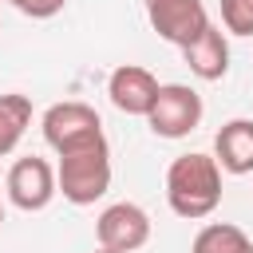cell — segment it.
Listing matches in <instances>:
<instances>
[{
  "label": "cell",
  "mask_w": 253,
  "mask_h": 253,
  "mask_svg": "<svg viewBox=\"0 0 253 253\" xmlns=\"http://www.w3.org/2000/svg\"><path fill=\"white\" fill-rule=\"evenodd\" d=\"M221 24L233 36H253V0H221Z\"/></svg>",
  "instance_id": "4fadbf2b"
},
{
  "label": "cell",
  "mask_w": 253,
  "mask_h": 253,
  "mask_svg": "<svg viewBox=\"0 0 253 253\" xmlns=\"http://www.w3.org/2000/svg\"><path fill=\"white\" fill-rule=\"evenodd\" d=\"M12 8H20L24 16H32V20H51L55 12H63V4L67 0H8Z\"/></svg>",
  "instance_id": "5bb4252c"
},
{
  "label": "cell",
  "mask_w": 253,
  "mask_h": 253,
  "mask_svg": "<svg viewBox=\"0 0 253 253\" xmlns=\"http://www.w3.org/2000/svg\"><path fill=\"white\" fill-rule=\"evenodd\" d=\"M158 87H162V83H158L146 67H138V63H123V67H115L111 79H107L111 103H115L123 115H142V119H146V111H150Z\"/></svg>",
  "instance_id": "ba28073f"
},
{
  "label": "cell",
  "mask_w": 253,
  "mask_h": 253,
  "mask_svg": "<svg viewBox=\"0 0 253 253\" xmlns=\"http://www.w3.org/2000/svg\"><path fill=\"white\" fill-rule=\"evenodd\" d=\"M95 237H99V245H107V249L134 253V249H142V245L150 241V217H146V210L134 206V202H115V206H107V210L99 213Z\"/></svg>",
  "instance_id": "52a82bcc"
},
{
  "label": "cell",
  "mask_w": 253,
  "mask_h": 253,
  "mask_svg": "<svg viewBox=\"0 0 253 253\" xmlns=\"http://www.w3.org/2000/svg\"><path fill=\"white\" fill-rule=\"evenodd\" d=\"M190 253H253V241L229 221H210L198 229Z\"/></svg>",
  "instance_id": "7c38bea8"
},
{
  "label": "cell",
  "mask_w": 253,
  "mask_h": 253,
  "mask_svg": "<svg viewBox=\"0 0 253 253\" xmlns=\"http://www.w3.org/2000/svg\"><path fill=\"white\" fill-rule=\"evenodd\" d=\"M40 126H43V138L55 154H67V150H79V146H91V142L103 138V123H99L95 107L75 103V99L47 107Z\"/></svg>",
  "instance_id": "3957f363"
},
{
  "label": "cell",
  "mask_w": 253,
  "mask_h": 253,
  "mask_svg": "<svg viewBox=\"0 0 253 253\" xmlns=\"http://www.w3.org/2000/svg\"><path fill=\"white\" fill-rule=\"evenodd\" d=\"M142 4H146L150 28L174 47H186L210 24V12L202 0H142Z\"/></svg>",
  "instance_id": "8992f818"
},
{
  "label": "cell",
  "mask_w": 253,
  "mask_h": 253,
  "mask_svg": "<svg viewBox=\"0 0 253 253\" xmlns=\"http://www.w3.org/2000/svg\"><path fill=\"white\" fill-rule=\"evenodd\" d=\"M202 95L186 83H162L150 111H146V123L158 138H186L198 123H202Z\"/></svg>",
  "instance_id": "277c9868"
},
{
  "label": "cell",
  "mask_w": 253,
  "mask_h": 253,
  "mask_svg": "<svg viewBox=\"0 0 253 253\" xmlns=\"http://www.w3.org/2000/svg\"><path fill=\"white\" fill-rule=\"evenodd\" d=\"M55 190H59L71 206H95V202L111 190V146H107V138L59 154Z\"/></svg>",
  "instance_id": "7a4b0ae2"
},
{
  "label": "cell",
  "mask_w": 253,
  "mask_h": 253,
  "mask_svg": "<svg viewBox=\"0 0 253 253\" xmlns=\"http://www.w3.org/2000/svg\"><path fill=\"white\" fill-rule=\"evenodd\" d=\"M95 253H119V249H107V245H99V249H95Z\"/></svg>",
  "instance_id": "9a60e30c"
},
{
  "label": "cell",
  "mask_w": 253,
  "mask_h": 253,
  "mask_svg": "<svg viewBox=\"0 0 253 253\" xmlns=\"http://www.w3.org/2000/svg\"><path fill=\"white\" fill-rule=\"evenodd\" d=\"M0 225H4V198H0Z\"/></svg>",
  "instance_id": "2e32d148"
},
{
  "label": "cell",
  "mask_w": 253,
  "mask_h": 253,
  "mask_svg": "<svg viewBox=\"0 0 253 253\" xmlns=\"http://www.w3.org/2000/svg\"><path fill=\"white\" fill-rule=\"evenodd\" d=\"M213 162L225 174H249L253 170V119H229L213 134Z\"/></svg>",
  "instance_id": "30bf717a"
},
{
  "label": "cell",
  "mask_w": 253,
  "mask_h": 253,
  "mask_svg": "<svg viewBox=\"0 0 253 253\" xmlns=\"http://www.w3.org/2000/svg\"><path fill=\"white\" fill-rule=\"evenodd\" d=\"M166 202L178 217L202 221L221 202V166L210 154H178L166 170Z\"/></svg>",
  "instance_id": "6da1fadb"
},
{
  "label": "cell",
  "mask_w": 253,
  "mask_h": 253,
  "mask_svg": "<svg viewBox=\"0 0 253 253\" xmlns=\"http://www.w3.org/2000/svg\"><path fill=\"white\" fill-rule=\"evenodd\" d=\"M4 190H8L12 206L24 210V213L47 210L51 198L59 194V190H55V170H51V162H47V158H36V154L12 162L8 178H4Z\"/></svg>",
  "instance_id": "5b68a950"
},
{
  "label": "cell",
  "mask_w": 253,
  "mask_h": 253,
  "mask_svg": "<svg viewBox=\"0 0 253 253\" xmlns=\"http://www.w3.org/2000/svg\"><path fill=\"white\" fill-rule=\"evenodd\" d=\"M28 123H32V99L20 95V91L0 95V158L16 150V142L24 138Z\"/></svg>",
  "instance_id": "8fae6325"
},
{
  "label": "cell",
  "mask_w": 253,
  "mask_h": 253,
  "mask_svg": "<svg viewBox=\"0 0 253 253\" xmlns=\"http://www.w3.org/2000/svg\"><path fill=\"white\" fill-rule=\"evenodd\" d=\"M182 59H186V67H190L198 79H206V83L225 79V71H229V43H225V32H221L217 24H206V28L182 47Z\"/></svg>",
  "instance_id": "9c48e42d"
}]
</instances>
